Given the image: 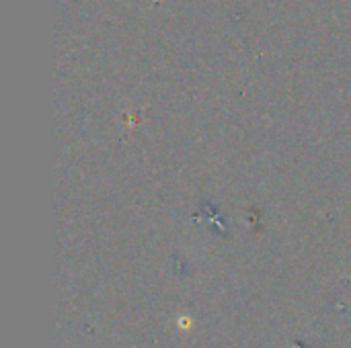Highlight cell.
Listing matches in <instances>:
<instances>
[]
</instances>
